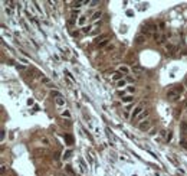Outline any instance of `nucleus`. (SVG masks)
Here are the masks:
<instances>
[{"label":"nucleus","mask_w":187,"mask_h":176,"mask_svg":"<svg viewBox=\"0 0 187 176\" xmlns=\"http://www.w3.org/2000/svg\"><path fill=\"white\" fill-rule=\"evenodd\" d=\"M144 111V103H140V104H137V105H135V108L133 110V114H131V118H137L138 116H140V114L143 113Z\"/></svg>","instance_id":"nucleus-1"},{"label":"nucleus","mask_w":187,"mask_h":176,"mask_svg":"<svg viewBox=\"0 0 187 176\" xmlns=\"http://www.w3.org/2000/svg\"><path fill=\"white\" fill-rule=\"evenodd\" d=\"M151 126H153V120H150V118H147V120H144V121H141V123H138V129L141 131H147Z\"/></svg>","instance_id":"nucleus-2"},{"label":"nucleus","mask_w":187,"mask_h":176,"mask_svg":"<svg viewBox=\"0 0 187 176\" xmlns=\"http://www.w3.org/2000/svg\"><path fill=\"white\" fill-rule=\"evenodd\" d=\"M167 98L169 100H173V101H176V100L180 98V92H178L176 88H171V90L167 91Z\"/></svg>","instance_id":"nucleus-3"},{"label":"nucleus","mask_w":187,"mask_h":176,"mask_svg":"<svg viewBox=\"0 0 187 176\" xmlns=\"http://www.w3.org/2000/svg\"><path fill=\"white\" fill-rule=\"evenodd\" d=\"M148 114H150V110H144L143 113L140 114L137 117V120H138V123H141V121H144V118L145 117H148Z\"/></svg>","instance_id":"nucleus-4"},{"label":"nucleus","mask_w":187,"mask_h":176,"mask_svg":"<svg viewBox=\"0 0 187 176\" xmlns=\"http://www.w3.org/2000/svg\"><path fill=\"white\" fill-rule=\"evenodd\" d=\"M144 42H145V36H144V35H138V36L135 38V43H137V45H141Z\"/></svg>","instance_id":"nucleus-5"},{"label":"nucleus","mask_w":187,"mask_h":176,"mask_svg":"<svg viewBox=\"0 0 187 176\" xmlns=\"http://www.w3.org/2000/svg\"><path fill=\"white\" fill-rule=\"evenodd\" d=\"M112 79H114V81H121V79H122V74L120 72V71H117L115 74H114V75H112Z\"/></svg>","instance_id":"nucleus-6"},{"label":"nucleus","mask_w":187,"mask_h":176,"mask_svg":"<svg viewBox=\"0 0 187 176\" xmlns=\"http://www.w3.org/2000/svg\"><path fill=\"white\" fill-rule=\"evenodd\" d=\"M55 101H56V105H59V107H61V105H65V100H63L62 95L56 97V100H55Z\"/></svg>","instance_id":"nucleus-7"},{"label":"nucleus","mask_w":187,"mask_h":176,"mask_svg":"<svg viewBox=\"0 0 187 176\" xmlns=\"http://www.w3.org/2000/svg\"><path fill=\"white\" fill-rule=\"evenodd\" d=\"M101 16H102V12H101V10H97V12L92 14V18H91V19H92V20H98Z\"/></svg>","instance_id":"nucleus-8"},{"label":"nucleus","mask_w":187,"mask_h":176,"mask_svg":"<svg viewBox=\"0 0 187 176\" xmlns=\"http://www.w3.org/2000/svg\"><path fill=\"white\" fill-rule=\"evenodd\" d=\"M133 98H134L133 95H127V97H122L121 100H122V103H129V104H131V103H133Z\"/></svg>","instance_id":"nucleus-9"},{"label":"nucleus","mask_w":187,"mask_h":176,"mask_svg":"<svg viewBox=\"0 0 187 176\" xmlns=\"http://www.w3.org/2000/svg\"><path fill=\"white\" fill-rule=\"evenodd\" d=\"M85 23H86V16H79V19H78V25L84 26Z\"/></svg>","instance_id":"nucleus-10"},{"label":"nucleus","mask_w":187,"mask_h":176,"mask_svg":"<svg viewBox=\"0 0 187 176\" xmlns=\"http://www.w3.org/2000/svg\"><path fill=\"white\" fill-rule=\"evenodd\" d=\"M102 39H104V41H105V39H108V35H101V36H98L97 39H95V43H98V45H99Z\"/></svg>","instance_id":"nucleus-11"},{"label":"nucleus","mask_w":187,"mask_h":176,"mask_svg":"<svg viewBox=\"0 0 187 176\" xmlns=\"http://www.w3.org/2000/svg\"><path fill=\"white\" fill-rule=\"evenodd\" d=\"M133 72L134 74H138V75H141V74H143V69H141L140 67H135V65H134V67H133Z\"/></svg>","instance_id":"nucleus-12"},{"label":"nucleus","mask_w":187,"mask_h":176,"mask_svg":"<svg viewBox=\"0 0 187 176\" xmlns=\"http://www.w3.org/2000/svg\"><path fill=\"white\" fill-rule=\"evenodd\" d=\"M131 108H135L134 107V103H131V104H128L127 107H125V110H124V113H125V116H128V113H129V110Z\"/></svg>","instance_id":"nucleus-13"},{"label":"nucleus","mask_w":187,"mask_h":176,"mask_svg":"<svg viewBox=\"0 0 187 176\" xmlns=\"http://www.w3.org/2000/svg\"><path fill=\"white\" fill-rule=\"evenodd\" d=\"M117 85H118V88H124L125 85H127V79H121V81L117 82Z\"/></svg>","instance_id":"nucleus-14"},{"label":"nucleus","mask_w":187,"mask_h":176,"mask_svg":"<svg viewBox=\"0 0 187 176\" xmlns=\"http://www.w3.org/2000/svg\"><path fill=\"white\" fill-rule=\"evenodd\" d=\"M118 71H120L121 74L127 75V74H128V68H127V67H120V69H118Z\"/></svg>","instance_id":"nucleus-15"},{"label":"nucleus","mask_w":187,"mask_h":176,"mask_svg":"<svg viewBox=\"0 0 187 176\" xmlns=\"http://www.w3.org/2000/svg\"><path fill=\"white\" fill-rule=\"evenodd\" d=\"M71 154H72V150H66V152L63 153V159H65V160L69 159V157H71Z\"/></svg>","instance_id":"nucleus-16"},{"label":"nucleus","mask_w":187,"mask_h":176,"mask_svg":"<svg viewBox=\"0 0 187 176\" xmlns=\"http://www.w3.org/2000/svg\"><path fill=\"white\" fill-rule=\"evenodd\" d=\"M82 32H84V33H88V32H91V26H84V27H82Z\"/></svg>","instance_id":"nucleus-17"},{"label":"nucleus","mask_w":187,"mask_h":176,"mask_svg":"<svg viewBox=\"0 0 187 176\" xmlns=\"http://www.w3.org/2000/svg\"><path fill=\"white\" fill-rule=\"evenodd\" d=\"M180 145H181V147H184V149H187V140H186V139H183Z\"/></svg>","instance_id":"nucleus-18"},{"label":"nucleus","mask_w":187,"mask_h":176,"mask_svg":"<svg viewBox=\"0 0 187 176\" xmlns=\"http://www.w3.org/2000/svg\"><path fill=\"white\" fill-rule=\"evenodd\" d=\"M108 42H109V39H105V41H102L101 43H99V46H105V45L108 43Z\"/></svg>","instance_id":"nucleus-19"},{"label":"nucleus","mask_w":187,"mask_h":176,"mask_svg":"<svg viewBox=\"0 0 187 176\" xmlns=\"http://www.w3.org/2000/svg\"><path fill=\"white\" fill-rule=\"evenodd\" d=\"M127 91H128V92H134V91H135V87H128Z\"/></svg>","instance_id":"nucleus-20"},{"label":"nucleus","mask_w":187,"mask_h":176,"mask_svg":"<svg viewBox=\"0 0 187 176\" xmlns=\"http://www.w3.org/2000/svg\"><path fill=\"white\" fill-rule=\"evenodd\" d=\"M42 141H43L46 146H49V141H48V139H46V137H42Z\"/></svg>","instance_id":"nucleus-21"},{"label":"nucleus","mask_w":187,"mask_h":176,"mask_svg":"<svg viewBox=\"0 0 187 176\" xmlns=\"http://www.w3.org/2000/svg\"><path fill=\"white\" fill-rule=\"evenodd\" d=\"M42 82H43V84H50V82H49V79H48V78H42Z\"/></svg>","instance_id":"nucleus-22"},{"label":"nucleus","mask_w":187,"mask_h":176,"mask_svg":"<svg viewBox=\"0 0 187 176\" xmlns=\"http://www.w3.org/2000/svg\"><path fill=\"white\" fill-rule=\"evenodd\" d=\"M65 139H66L68 141H69V145L72 143V137H71V136H65Z\"/></svg>","instance_id":"nucleus-23"},{"label":"nucleus","mask_w":187,"mask_h":176,"mask_svg":"<svg viewBox=\"0 0 187 176\" xmlns=\"http://www.w3.org/2000/svg\"><path fill=\"white\" fill-rule=\"evenodd\" d=\"M89 5H91V7H94V6L98 5V2H89Z\"/></svg>","instance_id":"nucleus-24"},{"label":"nucleus","mask_w":187,"mask_h":176,"mask_svg":"<svg viewBox=\"0 0 187 176\" xmlns=\"http://www.w3.org/2000/svg\"><path fill=\"white\" fill-rule=\"evenodd\" d=\"M63 116H66V117H71V114H69V113H68V111H63Z\"/></svg>","instance_id":"nucleus-25"},{"label":"nucleus","mask_w":187,"mask_h":176,"mask_svg":"<svg viewBox=\"0 0 187 176\" xmlns=\"http://www.w3.org/2000/svg\"><path fill=\"white\" fill-rule=\"evenodd\" d=\"M186 108H187V101H186Z\"/></svg>","instance_id":"nucleus-26"},{"label":"nucleus","mask_w":187,"mask_h":176,"mask_svg":"<svg viewBox=\"0 0 187 176\" xmlns=\"http://www.w3.org/2000/svg\"><path fill=\"white\" fill-rule=\"evenodd\" d=\"M186 85H187V78H186Z\"/></svg>","instance_id":"nucleus-27"},{"label":"nucleus","mask_w":187,"mask_h":176,"mask_svg":"<svg viewBox=\"0 0 187 176\" xmlns=\"http://www.w3.org/2000/svg\"><path fill=\"white\" fill-rule=\"evenodd\" d=\"M62 176H63V175H62Z\"/></svg>","instance_id":"nucleus-28"}]
</instances>
